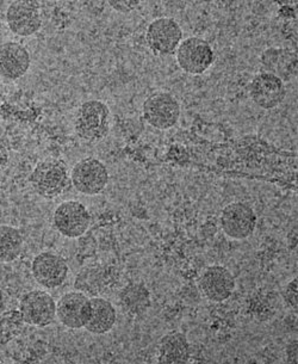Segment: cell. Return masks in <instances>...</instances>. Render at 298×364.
<instances>
[{"label":"cell","instance_id":"cell-1","mask_svg":"<svg viewBox=\"0 0 298 364\" xmlns=\"http://www.w3.org/2000/svg\"><path fill=\"white\" fill-rule=\"evenodd\" d=\"M29 182L35 193L45 198H54L71 188V175L67 165L60 159H45L36 165Z\"/></svg>","mask_w":298,"mask_h":364},{"label":"cell","instance_id":"cell-2","mask_svg":"<svg viewBox=\"0 0 298 364\" xmlns=\"http://www.w3.org/2000/svg\"><path fill=\"white\" fill-rule=\"evenodd\" d=\"M75 133L85 141H99L110 130V109L101 101H87L75 115Z\"/></svg>","mask_w":298,"mask_h":364},{"label":"cell","instance_id":"cell-3","mask_svg":"<svg viewBox=\"0 0 298 364\" xmlns=\"http://www.w3.org/2000/svg\"><path fill=\"white\" fill-rule=\"evenodd\" d=\"M142 114L145 122L157 129L166 130L175 126L180 117V105L172 93L158 91L147 97Z\"/></svg>","mask_w":298,"mask_h":364},{"label":"cell","instance_id":"cell-4","mask_svg":"<svg viewBox=\"0 0 298 364\" xmlns=\"http://www.w3.org/2000/svg\"><path fill=\"white\" fill-rule=\"evenodd\" d=\"M175 55L179 68L189 75H203L215 61V53L210 43L196 36L180 42Z\"/></svg>","mask_w":298,"mask_h":364},{"label":"cell","instance_id":"cell-5","mask_svg":"<svg viewBox=\"0 0 298 364\" xmlns=\"http://www.w3.org/2000/svg\"><path fill=\"white\" fill-rule=\"evenodd\" d=\"M145 40L149 49L155 55H172L183 40V30L175 19L160 17L149 24Z\"/></svg>","mask_w":298,"mask_h":364},{"label":"cell","instance_id":"cell-6","mask_svg":"<svg viewBox=\"0 0 298 364\" xmlns=\"http://www.w3.org/2000/svg\"><path fill=\"white\" fill-rule=\"evenodd\" d=\"M71 182L79 193L86 196H94L108 186V168L101 160L85 158L75 164L71 172Z\"/></svg>","mask_w":298,"mask_h":364},{"label":"cell","instance_id":"cell-7","mask_svg":"<svg viewBox=\"0 0 298 364\" xmlns=\"http://www.w3.org/2000/svg\"><path fill=\"white\" fill-rule=\"evenodd\" d=\"M19 312L24 323L31 326L47 327L56 318V304L50 294L43 290H31L24 294L19 302Z\"/></svg>","mask_w":298,"mask_h":364},{"label":"cell","instance_id":"cell-8","mask_svg":"<svg viewBox=\"0 0 298 364\" xmlns=\"http://www.w3.org/2000/svg\"><path fill=\"white\" fill-rule=\"evenodd\" d=\"M221 227L224 235L235 240H243L253 235L257 227V215L250 205L233 202L221 213Z\"/></svg>","mask_w":298,"mask_h":364},{"label":"cell","instance_id":"cell-9","mask_svg":"<svg viewBox=\"0 0 298 364\" xmlns=\"http://www.w3.org/2000/svg\"><path fill=\"white\" fill-rule=\"evenodd\" d=\"M89 223V210L78 201L62 202L54 212V226L66 238H79L85 235Z\"/></svg>","mask_w":298,"mask_h":364},{"label":"cell","instance_id":"cell-10","mask_svg":"<svg viewBox=\"0 0 298 364\" xmlns=\"http://www.w3.org/2000/svg\"><path fill=\"white\" fill-rule=\"evenodd\" d=\"M31 272L40 286L55 289L62 286L68 276L67 262L56 253L42 252L35 257Z\"/></svg>","mask_w":298,"mask_h":364},{"label":"cell","instance_id":"cell-11","mask_svg":"<svg viewBox=\"0 0 298 364\" xmlns=\"http://www.w3.org/2000/svg\"><path fill=\"white\" fill-rule=\"evenodd\" d=\"M91 316V299L82 291H70L56 305V316L68 328L85 327Z\"/></svg>","mask_w":298,"mask_h":364},{"label":"cell","instance_id":"cell-12","mask_svg":"<svg viewBox=\"0 0 298 364\" xmlns=\"http://www.w3.org/2000/svg\"><path fill=\"white\" fill-rule=\"evenodd\" d=\"M287 90L280 75L271 72H263L250 82V96L252 101L260 108H276L284 101Z\"/></svg>","mask_w":298,"mask_h":364},{"label":"cell","instance_id":"cell-13","mask_svg":"<svg viewBox=\"0 0 298 364\" xmlns=\"http://www.w3.org/2000/svg\"><path fill=\"white\" fill-rule=\"evenodd\" d=\"M6 23L12 33L22 38L36 34L41 29L38 1H13L6 11Z\"/></svg>","mask_w":298,"mask_h":364},{"label":"cell","instance_id":"cell-14","mask_svg":"<svg viewBox=\"0 0 298 364\" xmlns=\"http://www.w3.org/2000/svg\"><path fill=\"white\" fill-rule=\"evenodd\" d=\"M204 296L213 302L226 301L235 289V279L227 268L211 265L205 269L199 281Z\"/></svg>","mask_w":298,"mask_h":364},{"label":"cell","instance_id":"cell-15","mask_svg":"<svg viewBox=\"0 0 298 364\" xmlns=\"http://www.w3.org/2000/svg\"><path fill=\"white\" fill-rule=\"evenodd\" d=\"M31 59L28 49L18 42H5L0 46V77L17 80L29 71Z\"/></svg>","mask_w":298,"mask_h":364},{"label":"cell","instance_id":"cell-16","mask_svg":"<svg viewBox=\"0 0 298 364\" xmlns=\"http://www.w3.org/2000/svg\"><path fill=\"white\" fill-rule=\"evenodd\" d=\"M116 318V309L111 302L103 297L94 296L91 299V316L85 328L94 335H104L115 326Z\"/></svg>","mask_w":298,"mask_h":364},{"label":"cell","instance_id":"cell-17","mask_svg":"<svg viewBox=\"0 0 298 364\" xmlns=\"http://www.w3.org/2000/svg\"><path fill=\"white\" fill-rule=\"evenodd\" d=\"M158 360L161 363H187L190 357V344L182 332H170L159 344Z\"/></svg>","mask_w":298,"mask_h":364},{"label":"cell","instance_id":"cell-18","mask_svg":"<svg viewBox=\"0 0 298 364\" xmlns=\"http://www.w3.org/2000/svg\"><path fill=\"white\" fill-rule=\"evenodd\" d=\"M121 309L129 316H140L150 305V295L147 288L140 283H131L121 290L118 295Z\"/></svg>","mask_w":298,"mask_h":364},{"label":"cell","instance_id":"cell-19","mask_svg":"<svg viewBox=\"0 0 298 364\" xmlns=\"http://www.w3.org/2000/svg\"><path fill=\"white\" fill-rule=\"evenodd\" d=\"M24 247V238L18 228L0 226V263H11L17 259Z\"/></svg>","mask_w":298,"mask_h":364},{"label":"cell","instance_id":"cell-20","mask_svg":"<svg viewBox=\"0 0 298 364\" xmlns=\"http://www.w3.org/2000/svg\"><path fill=\"white\" fill-rule=\"evenodd\" d=\"M22 314L19 311H10L0 316V344H8L23 328Z\"/></svg>","mask_w":298,"mask_h":364},{"label":"cell","instance_id":"cell-21","mask_svg":"<svg viewBox=\"0 0 298 364\" xmlns=\"http://www.w3.org/2000/svg\"><path fill=\"white\" fill-rule=\"evenodd\" d=\"M103 286V274L96 268L84 269L75 279V288L79 291L92 294L94 296L101 291Z\"/></svg>","mask_w":298,"mask_h":364},{"label":"cell","instance_id":"cell-22","mask_svg":"<svg viewBox=\"0 0 298 364\" xmlns=\"http://www.w3.org/2000/svg\"><path fill=\"white\" fill-rule=\"evenodd\" d=\"M284 301L291 309L297 311V277L287 283L283 291Z\"/></svg>","mask_w":298,"mask_h":364},{"label":"cell","instance_id":"cell-23","mask_svg":"<svg viewBox=\"0 0 298 364\" xmlns=\"http://www.w3.org/2000/svg\"><path fill=\"white\" fill-rule=\"evenodd\" d=\"M109 5L111 6L115 11L121 12V14H129L134 11L135 9L140 5L138 0H126V1H116V0H110Z\"/></svg>","mask_w":298,"mask_h":364},{"label":"cell","instance_id":"cell-24","mask_svg":"<svg viewBox=\"0 0 298 364\" xmlns=\"http://www.w3.org/2000/svg\"><path fill=\"white\" fill-rule=\"evenodd\" d=\"M10 160V152H9L8 144L4 139L0 138V171H3L8 166Z\"/></svg>","mask_w":298,"mask_h":364},{"label":"cell","instance_id":"cell-25","mask_svg":"<svg viewBox=\"0 0 298 364\" xmlns=\"http://www.w3.org/2000/svg\"><path fill=\"white\" fill-rule=\"evenodd\" d=\"M287 360L290 363H297V339H294L287 348Z\"/></svg>","mask_w":298,"mask_h":364},{"label":"cell","instance_id":"cell-26","mask_svg":"<svg viewBox=\"0 0 298 364\" xmlns=\"http://www.w3.org/2000/svg\"><path fill=\"white\" fill-rule=\"evenodd\" d=\"M3 98H4V85H3V82L0 80V105L3 102Z\"/></svg>","mask_w":298,"mask_h":364}]
</instances>
